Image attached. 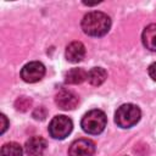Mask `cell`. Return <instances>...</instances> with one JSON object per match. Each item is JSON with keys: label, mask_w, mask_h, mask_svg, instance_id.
Segmentation results:
<instances>
[{"label": "cell", "mask_w": 156, "mask_h": 156, "mask_svg": "<svg viewBox=\"0 0 156 156\" xmlns=\"http://www.w3.org/2000/svg\"><path fill=\"white\" fill-rule=\"evenodd\" d=\"M48 143L43 136L34 135L26 141L24 151L28 156H43L46 151Z\"/></svg>", "instance_id": "ba28073f"}, {"label": "cell", "mask_w": 156, "mask_h": 156, "mask_svg": "<svg viewBox=\"0 0 156 156\" xmlns=\"http://www.w3.org/2000/svg\"><path fill=\"white\" fill-rule=\"evenodd\" d=\"M22 154H23L22 146L15 141L4 144L1 147V151H0L1 156H22Z\"/></svg>", "instance_id": "4fadbf2b"}, {"label": "cell", "mask_w": 156, "mask_h": 156, "mask_svg": "<svg viewBox=\"0 0 156 156\" xmlns=\"http://www.w3.org/2000/svg\"><path fill=\"white\" fill-rule=\"evenodd\" d=\"M111 28L110 17L101 11H91L82 20V29L90 37H102Z\"/></svg>", "instance_id": "6da1fadb"}, {"label": "cell", "mask_w": 156, "mask_h": 156, "mask_svg": "<svg viewBox=\"0 0 156 156\" xmlns=\"http://www.w3.org/2000/svg\"><path fill=\"white\" fill-rule=\"evenodd\" d=\"M141 40L146 49L156 51V23H151L145 27L141 34Z\"/></svg>", "instance_id": "30bf717a"}, {"label": "cell", "mask_w": 156, "mask_h": 156, "mask_svg": "<svg viewBox=\"0 0 156 156\" xmlns=\"http://www.w3.org/2000/svg\"><path fill=\"white\" fill-rule=\"evenodd\" d=\"M107 78V72L102 68V67H94L88 72V82L94 85V87H99L101 85Z\"/></svg>", "instance_id": "8fae6325"}, {"label": "cell", "mask_w": 156, "mask_h": 156, "mask_svg": "<svg viewBox=\"0 0 156 156\" xmlns=\"http://www.w3.org/2000/svg\"><path fill=\"white\" fill-rule=\"evenodd\" d=\"M0 119H1V129H0V133L4 134L5 130H6L7 127H9V121H7V118H6V116H5L4 113L0 115Z\"/></svg>", "instance_id": "2e32d148"}, {"label": "cell", "mask_w": 156, "mask_h": 156, "mask_svg": "<svg viewBox=\"0 0 156 156\" xmlns=\"http://www.w3.org/2000/svg\"><path fill=\"white\" fill-rule=\"evenodd\" d=\"M147 72H149L150 78H151L152 80H155V82H156V62H154V63H151V65L149 66Z\"/></svg>", "instance_id": "e0dca14e"}, {"label": "cell", "mask_w": 156, "mask_h": 156, "mask_svg": "<svg viewBox=\"0 0 156 156\" xmlns=\"http://www.w3.org/2000/svg\"><path fill=\"white\" fill-rule=\"evenodd\" d=\"M94 154L95 144L90 139H78L68 149V156H93Z\"/></svg>", "instance_id": "8992f818"}, {"label": "cell", "mask_w": 156, "mask_h": 156, "mask_svg": "<svg viewBox=\"0 0 156 156\" xmlns=\"http://www.w3.org/2000/svg\"><path fill=\"white\" fill-rule=\"evenodd\" d=\"M141 117L140 108L134 104L121 105L115 113V122L121 128H130L135 126Z\"/></svg>", "instance_id": "7a4b0ae2"}, {"label": "cell", "mask_w": 156, "mask_h": 156, "mask_svg": "<svg viewBox=\"0 0 156 156\" xmlns=\"http://www.w3.org/2000/svg\"><path fill=\"white\" fill-rule=\"evenodd\" d=\"M72 129H73L72 119L63 115L55 116L49 124V134L54 139H58V140H62L66 136H68Z\"/></svg>", "instance_id": "277c9868"}, {"label": "cell", "mask_w": 156, "mask_h": 156, "mask_svg": "<svg viewBox=\"0 0 156 156\" xmlns=\"http://www.w3.org/2000/svg\"><path fill=\"white\" fill-rule=\"evenodd\" d=\"M107 123V117L101 110H90L87 112L80 122L82 129L88 134H100Z\"/></svg>", "instance_id": "3957f363"}, {"label": "cell", "mask_w": 156, "mask_h": 156, "mask_svg": "<svg viewBox=\"0 0 156 156\" xmlns=\"http://www.w3.org/2000/svg\"><path fill=\"white\" fill-rule=\"evenodd\" d=\"M88 77V73L83 68H71L65 77V82L67 84H80Z\"/></svg>", "instance_id": "7c38bea8"}, {"label": "cell", "mask_w": 156, "mask_h": 156, "mask_svg": "<svg viewBox=\"0 0 156 156\" xmlns=\"http://www.w3.org/2000/svg\"><path fill=\"white\" fill-rule=\"evenodd\" d=\"M45 76V66L39 61H33L24 65L21 69V78L26 83L39 82Z\"/></svg>", "instance_id": "5b68a950"}, {"label": "cell", "mask_w": 156, "mask_h": 156, "mask_svg": "<svg viewBox=\"0 0 156 156\" xmlns=\"http://www.w3.org/2000/svg\"><path fill=\"white\" fill-rule=\"evenodd\" d=\"M55 102L62 110H73L78 105V96L71 90L62 89L56 94Z\"/></svg>", "instance_id": "52a82bcc"}, {"label": "cell", "mask_w": 156, "mask_h": 156, "mask_svg": "<svg viewBox=\"0 0 156 156\" xmlns=\"http://www.w3.org/2000/svg\"><path fill=\"white\" fill-rule=\"evenodd\" d=\"M85 56V46L80 41H72L66 48V58L72 63L80 62Z\"/></svg>", "instance_id": "9c48e42d"}, {"label": "cell", "mask_w": 156, "mask_h": 156, "mask_svg": "<svg viewBox=\"0 0 156 156\" xmlns=\"http://www.w3.org/2000/svg\"><path fill=\"white\" fill-rule=\"evenodd\" d=\"M45 116H46V111H45L44 107H39V108H37V110L33 112V117H34L35 119H44Z\"/></svg>", "instance_id": "9a60e30c"}, {"label": "cell", "mask_w": 156, "mask_h": 156, "mask_svg": "<svg viewBox=\"0 0 156 156\" xmlns=\"http://www.w3.org/2000/svg\"><path fill=\"white\" fill-rule=\"evenodd\" d=\"M30 105H32V100L27 96H21L15 102V106L18 111H27L30 107Z\"/></svg>", "instance_id": "5bb4252c"}]
</instances>
